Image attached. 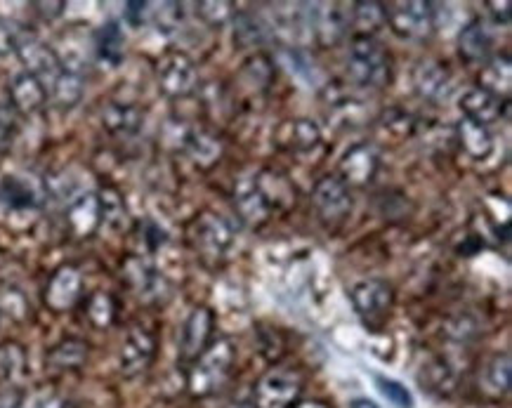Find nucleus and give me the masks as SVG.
<instances>
[{
    "mask_svg": "<svg viewBox=\"0 0 512 408\" xmlns=\"http://www.w3.org/2000/svg\"><path fill=\"white\" fill-rule=\"evenodd\" d=\"M236 350L229 338H213L210 345L187 366V390L196 399L220 392L234 371Z\"/></svg>",
    "mask_w": 512,
    "mask_h": 408,
    "instance_id": "nucleus-1",
    "label": "nucleus"
},
{
    "mask_svg": "<svg viewBox=\"0 0 512 408\" xmlns=\"http://www.w3.org/2000/svg\"><path fill=\"white\" fill-rule=\"evenodd\" d=\"M347 76L359 88H387L392 83L390 52L373 36H354L347 52Z\"/></svg>",
    "mask_w": 512,
    "mask_h": 408,
    "instance_id": "nucleus-2",
    "label": "nucleus"
},
{
    "mask_svg": "<svg viewBox=\"0 0 512 408\" xmlns=\"http://www.w3.org/2000/svg\"><path fill=\"white\" fill-rule=\"evenodd\" d=\"M189 241H192L196 255L208 267H220L232 253L234 232L225 217L213 213V210H203L189 225Z\"/></svg>",
    "mask_w": 512,
    "mask_h": 408,
    "instance_id": "nucleus-3",
    "label": "nucleus"
},
{
    "mask_svg": "<svg viewBox=\"0 0 512 408\" xmlns=\"http://www.w3.org/2000/svg\"><path fill=\"white\" fill-rule=\"evenodd\" d=\"M385 24H390L395 36L404 38V41H425L437 31L435 3L409 0V3L390 5Z\"/></svg>",
    "mask_w": 512,
    "mask_h": 408,
    "instance_id": "nucleus-4",
    "label": "nucleus"
},
{
    "mask_svg": "<svg viewBox=\"0 0 512 408\" xmlns=\"http://www.w3.org/2000/svg\"><path fill=\"white\" fill-rule=\"evenodd\" d=\"M350 302L366 326L380 328L395 307V288L383 279H364L350 288Z\"/></svg>",
    "mask_w": 512,
    "mask_h": 408,
    "instance_id": "nucleus-5",
    "label": "nucleus"
},
{
    "mask_svg": "<svg viewBox=\"0 0 512 408\" xmlns=\"http://www.w3.org/2000/svg\"><path fill=\"white\" fill-rule=\"evenodd\" d=\"M156 83L163 95L170 100H182L196 90L199 74H196V64L192 57L182 50L163 52L156 62Z\"/></svg>",
    "mask_w": 512,
    "mask_h": 408,
    "instance_id": "nucleus-6",
    "label": "nucleus"
},
{
    "mask_svg": "<svg viewBox=\"0 0 512 408\" xmlns=\"http://www.w3.org/2000/svg\"><path fill=\"white\" fill-rule=\"evenodd\" d=\"M303 394V380L288 368H272L253 385V408H293Z\"/></svg>",
    "mask_w": 512,
    "mask_h": 408,
    "instance_id": "nucleus-7",
    "label": "nucleus"
},
{
    "mask_svg": "<svg viewBox=\"0 0 512 408\" xmlns=\"http://www.w3.org/2000/svg\"><path fill=\"white\" fill-rule=\"evenodd\" d=\"M312 206L314 213H317V217L324 225H343L347 217L352 215L354 208L350 187H347L338 175H324L317 184H314Z\"/></svg>",
    "mask_w": 512,
    "mask_h": 408,
    "instance_id": "nucleus-8",
    "label": "nucleus"
},
{
    "mask_svg": "<svg viewBox=\"0 0 512 408\" xmlns=\"http://www.w3.org/2000/svg\"><path fill=\"white\" fill-rule=\"evenodd\" d=\"M15 55L19 57V62H22L26 74L36 76L48 90L59 71H62V59H59L57 52L52 50L48 43H43L36 34H31V31H26L22 36Z\"/></svg>",
    "mask_w": 512,
    "mask_h": 408,
    "instance_id": "nucleus-9",
    "label": "nucleus"
},
{
    "mask_svg": "<svg viewBox=\"0 0 512 408\" xmlns=\"http://www.w3.org/2000/svg\"><path fill=\"white\" fill-rule=\"evenodd\" d=\"M156 359V335L142 326H133L121 342V352H118V366L126 378H137Z\"/></svg>",
    "mask_w": 512,
    "mask_h": 408,
    "instance_id": "nucleus-10",
    "label": "nucleus"
},
{
    "mask_svg": "<svg viewBox=\"0 0 512 408\" xmlns=\"http://www.w3.org/2000/svg\"><path fill=\"white\" fill-rule=\"evenodd\" d=\"M307 29L312 31L314 41L324 48H333L343 41L347 29H350V12L343 10L338 3H321L312 5L307 12Z\"/></svg>",
    "mask_w": 512,
    "mask_h": 408,
    "instance_id": "nucleus-11",
    "label": "nucleus"
},
{
    "mask_svg": "<svg viewBox=\"0 0 512 408\" xmlns=\"http://www.w3.org/2000/svg\"><path fill=\"white\" fill-rule=\"evenodd\" d=\"M215 314L208 307H194L180 333V361L192 364L215 338Z\"/></svg>",
    "mask_w": 512,
    "mask_h": 408,
    "instance_id": "nucleus-12",
    "label": "nucleus"
},
{
    "mask_svg": "<svg viewBox=\"0 0 512 408\" xmlns=\"http://www.w3.org/2000/svg\"><path fill=\"white\" fill-rule=\"evenodd\" d=\"M45 305L52 312H69L83 298V274L74 265H62L55 269L50 276L48 286H45Z\"/></svg>",
    "mask_w": 512,
    "mask_h": 408,
    "instance_id": "nucleus-13",
    "label": "nucleus"
},
{
    "mask_svg": "<svg viewBox=\"0 0 512 408\" xmlns=\"http://www.w3.org/2000/svg\"><path fill=\"white\" fill-rule=\"evenodd\" d=\"M380 170V154L373 144H354V147L347 151L340 161V180H343L347 187L354 184V187H369V184L376 180Z\"/></svg>",
    "mask_w": 512,
    "mask_h": 408,
    "instance_id": "nucleus-14",
    "label": "nucleus"
},
{
    "mask_svg": "<svg viewBox=\"0 0 512 408\" xmlns=\"http://www.w3.org/2000/svg\"><path fill=\"white\" fill-rule=\"evenodd\" d=\"M64 222H67L69 234L78 241L95 236L102 229L100 196L93 192L76 196V199L69 203L67 215H64Z\"/></svg>",
    "mask_w": 512,
    "mask_h": 408,
    "instance_id": "nucleus-15",
    "label": "nucleus"
},
{
    "mask_svg": "<svg viewBox=\"0 0 512 408\" xmlns=\"http://www.w3.org/2000/svg\"><path fill=\"white\" fill-rule=\"evenodd\" d=\"M413 85L423 100L428 102H446L451 90H454V76L446 69V64L435 62V59H425L413 71Z\"/></svg>",
    "mask_w": 512,
    "mask_h": 408,
    "instance_id": "nucleus-16",
    "label": "nucleus"
},
{
    "mask_svg": "<svg viewBox=\"0 0 512 408\" xmlns=\"http://www.w3.org/2000/svg\"><path fill=\"white\" fill-rule=\"evenodd\" d=\"M123 279L137 298L144 302L159 300L166 293V279L152 262L144 258H128L123 265Z\"/></svg>",
    "mask_w": 512,
    "mask_h": 408,
    "instance_id": "nucleus-17",
    "label": "nucleus"
},
{
    "mask_svg": "<svg viewBox=\"0 0 512 408\" xmlns=\"http://www.w3.org/2000/svg\"><path fill=\"white\" fill-rule=\"evenodd\" d=\"M234 206L239 210L241 220L251 227H260L269 220V215L274 213L272 206H269L265 192L255 180V175L244 177L234 187Z\"/></svg>",
    "mask_w": 512,
    "mask_h": 408,
    "instance_id": "nucleus-18",
    "label": "nucleus"
},
{
    "mask_svg": "<svg viewBox=\"0 0 512 408\" xmlns=\"http://www.w3.org/2000/svg\"><path fill=\"white\" fill-rule=\"evenodd\" d=\"M10 107L17 116H34L45 107V102L50 100L48 88L38 81L36 76L19 71L10 83Z\"/></svg>",
    "mask_w": 512,
    "mask_h": 408,
    "instance_id": "nucleus-19",
    "label": "nucleus"
},
{
    "mask_svg": "<svg viewBox=\"0 0 512 408\" xmlns=\"http://www.w3.org/2000/svg\"><path fill=\"white\" fill-rule=\"evenodd\" d=\"M43 203V187L19 175H5L0 180V206L5 210H36Z\"/></svg>",
    "mask_w": 512,
    "mask_h": 408,
    "instance_id": "nucleus-20",
    "label": "nucleus"
},
{
    "mask_svg": "<svg viewBox=\"0 0 512 408\" xmlns=\"http://www.w3.org/2000/svg\"><path fill=\"white\" fill-rule=\"evenodd\" d=\"M50 100L55 102L57 109L71 111L85 95V74L81 64L62 62V71H59L55 81H52L48 90Z\"/></svg>",
    "mask_w": 512,
    "mask_h": 408,
    "instance_id": "nucleus-21",
    "label": "nucleus"
},
{
    "mask_svg": "<svg viewBox=\"0 0 512 408\" xmlns=\"http://www.w3.org/2000/svg\"><path fill=\"white\" fill-rule=\"evenodd\" d=\"M279 144L298 156L314 154L321 147V128L310 118H295L279 128Z\"/></svg>",
    "mask_w": 512,
    "mask_h": 408,
    "instance_id": "nucleus-22",
    "label": "nucleus"
},
{
    "mask_svg": "<svg viewBox=\"0 0 512 408\" xmlns=\"http://www.w3.org/2000/svg\"><path fill=\"white\" fill-rule=\"evenodd\" d=\"M458 107L463 111V118L489 128L491 123H496L501 118L505 104H501V97L491 95L484 88H470L461 95Z\"/></svg>",
    "mask_w": 512,
    "mask_h": 408,
    "instance_id": "nucleus-23",
    "label": "nucleus"
},
{
    "mask_svg": "<svg viewBox=\"0 0 512 408\" xmlns=\"http://www.w3.org/2000/svg\"><path fill=\"white\" fill-rule=\"evenodd\" d=\"M494 48V36L487 29L482 19L475 17L463 26L458 34V55H461L468 64H484Z\"/></svg>",
    "mask_w": 512,
    "mask_h": 408,
    "instance_id": "nucleus-24",
    "label": "nucleus"
},
{
    "mask_svg": "<svg viewBox=\"0 0 512 408\" xmlns=\"http://www.w3.org/2000/svg\"><path fill=\"white\" fill-rule=\"evenodd\" d=\"M144 114L130 102H107L102 109V125L114 137H135L142 130Z\"/></svg>",
    "mask_w": 512,
    "mask_h": 408,
    "instance_id": "nucleus-25",
    "label": "nucleus"
},
{
    "mask_svg": "<svg viewBox=\"0 0 512 408\" xmlns=\"http://www.w3.org/2000/svg\"><path fill=\"white\" fill-rule=\"evenodd\" d=\"M180 149L192 159L199 168L215 166V161L220 159L222 147L220 140L215 135H210L203 128H185L180 135Z\"/></svg>",
    "mask_w": 512,
    "mask_h": 408,
    "instance_id": "nucleus-26",
    "label": "nucleus"
},
{
    "mask_svg": "<svg viewBox=\"0 0 512 408\" xmlns=\"http://www.w3.org/2000/svg\"><path fill=\"white\" fill-rule=\"evenodd\" d=\"M88 357L90 345L83 338H64L55 347H50L48 354H45V366L57 373L78 371V368L85 366Z\"/></svg>",
    "mask_w": 512,
    "mask_h": 408,
    "instance_id": "nucleus-27",
    "label": "nucleus"
},
{
    "mask_svg": "<svg viewBox=\"0 0 512 408\" xmlns=\"http://www.w3.org/2000/svg\"><path fill=\"white\" fill-rule=\"evenodd\" d=\"M95 57L102 67L116 69L121 67L126 57V36L118 22H107L97 29L95 34Z\"/></svg>",
    "mask_w": 512,
    "mask_h": 408,
    "instance_id": "nucleus-28",
    "label": "nucleus"
},
{
    "mask_svg": "<svg viewBox=\"0 0 512 408\" xmlns=\"http://www.w3.org/2000/svg\"><path fill=\"white\" fill-rule=\"evenodd\" d=\"M456 140L465 151V156H470L472 161H487L494 154V135L489 133V128L472 123L468 118H463L456 125Z\"/></svg>",
    "mask_w": 512,
    "mask_h": 408,
    "instance_id": "nucleus-29",
    "label": "nucleus"
},
{
    "mask_svg": "<svg viewBox=\"0 0 512 408\" xmlns=\"http://www.w3.org/2000/svg\"><path fill=\"white\" fill-rule=\"evenodd\" d=\"M510 83H512V64H510L508 52H503V55H494L484 62L482 76H479V88H484L496 97L501 95L508 97Z\"/></svg>",
    "mask_w": 512,
    "mask_h": 408,
    "instance_id": "nucleus-30",
    "label": "nucleus"
},
{
    "mask_svg": "<svg viewBox=\"0 0 512 408\" xmlns=\"http://www.w3.org/2000/svg\"><path fill=\"white\" fill-rule=\"evenodd\" d=\"M85 319L97 331H107L118 319V302L109 291H95L85 298Z\"/></svg>",
    "mask_w": 512,
    "mask_h": 408,
    "instance_id": "nucleus-31",
    "label": "nucleus"
},
{
    "mask_svg": "<svg viewBox=\"0 0 512 408\" xmlns=\"http://www.w3.org/2000/svg\"><path fill=\"white\" fill-rule=\"evenodd\" d=\"M29 359H26L24 345L15 340L0 342V383L15 385L19 378H24Z\"/></svg>",
    "mask_w": 512,
    "mask_h": 408,
    "instance_id": "nucleus-32",
    "label": "nucleus"
},
{
    "mask_svg": "<svg viewBox=\"0 0 512 408\" xmlns=\"http://www.w3.org/2000/svg\"><path fill=\"white\" fill-rule=\"evenodd\" d=\"M234 43L239 48H258L267 41V24L253 12H236L234 15Z\"/></svg>",
    "mask_w": 512,
    "mask_h": 408,
    "instance_id": "nucleus-33",
    "label": "nucleus"
},
{
    "mask_svg": "<svg viewBox=\"0 0 512 408\" xmlns=\"http://www.w3.org/2000/svg\"><path fill=\"white\" fill-rule=\"evenodd\" d=\"M510 378H512L510 352H496L494 357L487 361V366H484V390L496 394V397L508 394Z\"/></svg>",
    "mask_w": 512,
    "mask_h": 408,
    "instance_id": "nucleus-34",
    "label": "nucleus"
},
{
    "mask_svg": "<svg viewBox=\"0 0 512 408\" xmlns=\"http://www.w3.org/2000/svg\"><path fill=\"white\" fill-rule=\"evenodd\" d=\"M350 12V24H354V29H359L357 36H373L380 26H385L387 19V5L383 3H354Z\"/></svg>",
    "mask_w": 512,
    "mask_h": 408,
    "instance_id": "nucleus-35",
    "label": "nucleus"
},
{
    "mask_svg": "<svg viewBox=\"0 0 512 408\" xmlns=\"http://www.w3.org/2000/svg\"><path fill=\"white\" fill-rule=\"evenodd\" d=\"M100 206H102V227L121 229L128 220V208L123 203L121 194L114 187H104L100 194Z\"/></svg>",
    "mask_w": 512,
    "mask_h": 408,
    "instance_id": "nucleus-36",
    "label": "nucleus"
},
{
    "mask_svg": "<svg viewBox=\"0 0 512 408\" xmlns=\"http://www.w3.org/2000/svg\"><path fill=\"white\" fill-rule=\"evenodd\" d=\"M376 385L383 397L390 401L392 406L397 408H413V394L409 392V387L399 383V380H392V378H385V375H376Z\"/></svg>",
    "mask_w": 512,
    "mask_h": 408,
    "instance_id": "nucleus-37",
    "label": "nucleus"
},
{
    "mask_svg": "<svg viewBox=\"0 0 512 408\" xmlns=\"http://www.w3.org/2000/svg\"><path fill=\"white\" fill-rule=\"evenodd\" d=\"M152 19L159 26L161 34H173L180 29L182 19H185V5L182 3H161L159 10H152Z\"/></svg>",
    "mask_w": 512,
    "mask_h": 408,
    "instance_id": "nucleus-38",
    "label": "nucleus"
},
{
    "mask_svg": "<svg viewBox=\"0 0 512 408\" xmlns=\"http://www.w3.org/2000/svg\"><path fill=\"white\" fill-rule=\"evenodd\" d=\"M196 12H199L203 22L213 26V29H222V26L234 19V5L222 3V0L220 3H199L196 5Z\"/></svg>",
    "mask_w": 512,
    "mask_h": 408,
    "instance_id": "nucleus-39",
    "label": "nucleus"
},
{
    "mask_svg": "<svg viewBox=\"0 0 512 408\" xmlns=\"http://www.w3.org/2000/svg\"><path fill=\"white\" fill-rule=\"evenodd\" d=\"M0 312L8 314V317L15 321H22L26 319V314H29V302H26L24 293L19 291V288L5 286L3 291H0Z\"/></svg>",
    "mask_w": 512,
    "mask_h": 408,
    "instance_id": "nucleus-40",
    "label": "nucleus"
},
{
    "mask_svg": "<svg viewBox=\"0 0 512 408\" xmlns=\"http://www.w3.org/2000/svg\"><path fill=\"white\" fill-rule=\"evenodd\" d=\"M17 137V114L10 104H0V156L12 149Z\"/></svg>",
    "mask_w": 512,
    "mask_h": 408,
    "instance_id": "nucleus-41",
    "label": "nucleus"
},
{
    "mask_svg": "<svg viewBox=\"0 0 512 408\" xmlns=\"http://www.w3.org/2000/svg\"><path fill=\"white\" fill-rule=\"evenodd\" d=\"M24 34H26V29L22 24L0 17V57L15 55L17 45H19V41H22Z\"/></svg>",
    "mask_w": 512,
    "mask_h": 408,
    "instance_id": "nucleus-42",
    "label": "nucleus"
},
{
    "mask_svg": "<svg viewBox=\"0 0 512 408\" xmlns=\"http://www.w3.org/2000/svg\"><path fill=\"white\" fill-rule=\"evenodd\" d=\"M281 57L291 59V62H288V71H291V74L303 78V81L317 83V69H314V64L307 59L305 52L286 50V52H281Z\"/></svg>",
    "mask_w": 512,
    "mask_h": 408,
    "instance_id": "nucleus-43",
    "label": "nucleus"
},
{
    "mask_svg": "<svg viewBox=\"0 0 512 408\" xmlns=\"http://www.w3.org/2000/svg\"><path fill=\"white\" fill-rule=\"evenodd\" d=\"M140 239L149 253H156L168 243V232L161 225H156L154 220H144L140 225Z\"/></svg>",
    "mask_w": 512,
    "mask_h": 408,
    "instance_id": "nucleus-44",
    "label": "nucleus"
},
{
    "mask_svg": "<svg viewBox=\"0 0 512 408\" xmlns=\"http://www.w3.org/2000/svg\"><path fill=\"white\" fill-rule=\"evenodd\" d=\"M392 114L397 116V121H390V118H385V130H390V133H395L399 137H406L413 133V128H416V123H413V116L406 114L402 109H392Z\"/></svg>",
    "mask_w": 512,
    "mask_h": 408,
    "instance_id": "nucleus-45",
    "label": "nucleus"
},
{
    "mask_svg": "<svg viewBox=\"0 0 512 408\" xmlns=\"http://www.w3.org/2000/svg\"><path fill=\"white\" fill-rule=\"evenodd\" d=\"M152 5L149 3H142V0H137V3H128L126 5V19L130 26H135V29H140V26L147 22V19H152Z\"/></svg>",
    "mask_w": 512,
    "mask_h": 408,
    "instance_id": "nucleus-46",
    "label": "nucleus"
},
{
    "mask_svg": "<svg viewBox=\"0 0 512 408\" xmlns=\"http://www.w3.org/2000/svg\"><path fill=\"white\" fill-rule=\"evenodd\" d=\"M24 404V392L19 387L10 385L0 390V408H19Z\"/></svg>",
    "mask_w": 512,
    "mask_h": 408,
    "instance_id": "nucleus-47",
    "label": "nucleus"
},
{
    "mask_svg": "<svg viewBox=\"0 0 512 408\" xmlns=\"http://www.w3.org/2000/svg\"><path fill=\"white\" fill-rule=\"evenodd\" d=\"M487 8H489L491 19H494L496 24H501V26L510 24V8H512V5L508 3V0H503V3H487Z\"/></svg>",
    "mask_w": 512,
    "mask_h": 408,
    "instance_id": "nucleus-48",
    "label": "nucleus"
},
{
    "mask_svg": "<svg viewBox=\"0 0 512 408\" xmlns=\"http://www.w3.org/2000/svg\"><path fill=\"white\" fill-rule=\"evenodd\" d=\"M34 8H38V15L45 19H57L67 5L64 3H34Z\"/></svg>",
    "mask_w": 512,
    "mask_h": 408,
    "instance_id": "nucleus-49",
    "label": "nucleus"
},
{
    "mask_svg": "<svg viewBox=\"0 0 512 408\" xmlns=\"http://www.w3.org/2000/svg\"><path fill=\"white\" fill-rule=\"evenodd\" d=\"M34 408H64V401L57 397H45L41 401H36Z\"/></svg>",
    "mask_w": 512,
    "mask_h": 408,
    "instance_id": "nucleus-50",
    "label": "nucleus"
},
{
    "mask_svg": "<svg viewBox=\"0 0 512 408\" xmlns=\"http://www.w3.org/2000/svg\"><path fill=\"white\" fill-rule=\"evenodd\" d=\"M350 408H380L376 401H371L369 397H357V399H352L350 404H347Z\"/></svg>",
    "mask_w": 512,
    "mask_h": 408,
    "instance_id": "nucleus-51",
    "label": "nucleus"
},
{
    "mask_svg": "<svg viewBox=\"0 0 512 408\" xmlns=\"http://www.w3.org/2000/svg\"><path fill=\"white\" fill-rule=\"evenodd\" d=\"M293 408H328L324 401H298Z\"/></svg>",
    "mask_w": 512,
    "mask_h": 408,
    "instance_id": "nucleus-52",
    "label": "nucleus"
},
{
    "mask_svg": "<svg viewBox=\"0 0 512 408\" xmlns=\"http://www.w3.org/2000/svg\"><path fill=\"white\" fill-rule=\"evenodd\" d=\"M3 262H5V253H3V250H0V265H3Z\"/></svg>",
    "mask_w": 512,
    "mask_h": 408,
    "instance_id": "nucleus-53",
    "label": "nucleus"
}]
</instances>
